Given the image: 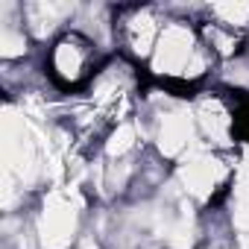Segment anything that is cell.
<instances>
[{
	"label": "cell",
	"instance_id": "obj_4",
	"mask_svg": "<svg viewBox=\"0 0 249 249\" xmlns=\"http://www.w3.org/2000/svg\"><path fill=\"white\" fill-rule=\"evenodd\" d=\"M205 15L249 36V3H211L205 6Z\"/></svg>",
	"mask_w": 249,
	"mask_h": 249
},
{
	"label": "cell",
	"instance_id": "obj_2",
	"mask_svg": "<svg viewBox=\"0 0 249 249\" xmlns=\"http://www.w3.org/2000/svg\"><path fill=\"white\" fill-rule=\"evenodd\" d=\"M167 9L150 6V3H132V6H117L114 9V44L123 59L132 65H147L156 41L167 24Z\"/></svg>",
	"mask_w": 249,
	"mask_h": 249
},
{
	"label": "cell",
	"instance_id": "obj_1",
	"mask_svg": "<svg viewBox=\"0 0 249 249\" xmlns=\"http://www.w3.org/2000/svg\"><path fill=\"white\" fill-rule=\"evenodd\" d=\"M106 62L108 59L103 56V47L91 36L79 33L76 27H68L62 36L50 38L41 59V71L56 91L73 94V91H85L97 79Z\"/></svg>",
	"mask_w": 249,
	"mask_h": 249
},
{
	"label": "cell",
	"instance_id": "obj_3",
	"mask_svg": "<svg viewBox=\"0 0 249 249\" xmlns=\"http://www.w3.org/2000/svg\"><path fill=\"white\" fill-rule=\"evenodd\" d=\"M196 30H199V38L205 44V50L214 56V62H237L249 53V36L234 30V27H226L214 18H208L202 12V18H196Z\"/></svg>",
	"mask_w": 249,
	"mask_h": 249
}]
</instances>
